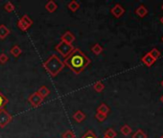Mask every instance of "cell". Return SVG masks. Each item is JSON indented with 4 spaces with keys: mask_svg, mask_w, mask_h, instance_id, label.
Here are the masks:
<instances>
[{
    "mask_svg": "<svg viewBox=\"0 0 163 138\" xmlns=\"http://www.w3.org/2000/svg\"><path fill=\"white\" fill-rule=\"evenodd\" d=\"M150 55L152 56V58L154 59V60H157L159 57H160V52L156 49V48H153L151 52H150Z\"/></svg>",
    "mask_w": 163,
    "mask_h": 138,
    "instance_id": "26",
    "label": "cell"
},
{
    "mask_svg": "<svg viewBox=\"0 0 163 138\" xmlns=\"http://www.w3.org/2000/svg\"><path fill=\"white\" fill-rule=\"evenodd\" d=\"M4 9H5V11H6L7 13H13V12L14 11L15 7H14V5L11 1H9V2H7V3L5 4Z\"/></svg>",
    "mask_w": 163,
    "mask_h": 138,
    "instance_id": "23",
    "label": "cell"
},
{
    "mask_svg": "<svg viewBox=\"0 0 163 138\" xmlns=\"http://www.w3.org/2000/svg\"><path fill=\"white\" fill-rule=\"evenodd\" d=\"M38 93L39 94V96L41 97V98H43V99H45L48 95L50 94V90H49V88H47L45 85H42V86H40L39 87V89L38 90Z\"/></svg>",
    "mask_w": 163,
    "mask_h": 138,
    "instance_id": "13",
    "label": "cell"
},
{
    "mask_svg": "<svg viewBox=\"0 0 163 138\" xmlns=\"http://www.w3.org/2000/svg\"><path fill=\"white\" fill-rule=\"evenodd\" d=\"M75 39H76L75 36L69 31H66L64 34H62V37H61V41L65 42V43H67V44H72V43L75 41Z\"/></svg>",
    "mask_w": 163,
    "mask_h": 138,
    "instance_id": "6",
    "label": "cell"
},
{
    "mask_svg": "<svg viewBox=\"0 0 163 138\" xmlns=\"http://www.w3.org/2000/svg\"><path fill=\"white\" fill-rule=\"evenodd\" d=\"M62 137L63 138H76V135H75V133L72 131H70V129H67V131H65L62 134Z\"/></svg>",
    "mask_w": 163,
    "mask_h": 138,
    "instance_id": "25",
    "label": "cell"
},
{
    "mask_svg": "<svg viewBox=\"0 0 163 138\" xmlns=\"http://www.w3.org/2000/svg\"><path fill=\"white\" fill-rule=\"evenodd\" d=\"M103 138H107V137H105V136H104V137H103Z\"/></svg>",
    "mask_w": 163,
    "mask_h": 138,
    "instance_id": "36",
    "label": "cell"
},
{
    "mask_svg": "<svg viewBox=\"0 0 163 138\" xmlns=\"http://www.w3.org/2000/svg\"><path fill=\"white\" fill-rule=\"evenodd\" d=\"M9 103V100L5 96V95L0 91V109H3L5 106Z\"/></svg>",
    "mask_w": 163,
    "mask_h": 138,
    "instance_id": "19",
    "label": "cell"
},
{
    "mask_svg": "<svg viewBox=\"0 0 163 138\" xmlns=\"http://www.w3.org/2000/svg\"><path fill=\"white\" fill-rule=\"evenodd\" d=\"M162 10H163V5H162Z\"/></svg>",
    "mask_w": 163,
    "mask_h": 138,
    "instance_id": "35",
    "label": "cell"
},
{
    "mask_svg": "<svg viewBox=\"0 0 163 138\" xmlns=\"http://www.w3.org/2000/svg\"><path fill=\"white\" fill-rule=\"evenodd\" d=\"M161 85H162V86H163V81H162V82H161Z\"/></svg>",
    "mask_w": 163,
    "mask_h": 138,
    "instance_id": "33",
    "label": "cell"
},
{
    "mask_svg": "<svg viewBox=\"0 0 163 138\" xmlns=\"http://www.w3.org/2000/svg\"><path fill=\"white\" fill-rule=\"evenodd\" d=\"M162 40H163V39H162Z\"/></svg>",
    "mask_w": 163,
    "mask_h": 138,
    "instance_id": "37",
    "label": "cell"
},
{
    "mask_svg": "<svg viewBox=\"0 0 163 138\" xmlns=\"http://www.w3.org/2000/svg\"><path fill=\"white\" fill-rule=\"evenodd\" d=\"M142 62H143V63H145L147 66H151V65H153L154 63V62H156V60H154L152 58V56L150 55V53H148V54H146L142 58Z\"/></svg>",
    "mask_w": 163,
    "mask_h": 138,
    "instance_id": "12",
    "label": "cell"
},
{
    "mask_svg": "<svg viewBox=\"0 0 163 138\" xmlns=\"http://www.w3.org/2000/svg\"><path fill=\"white\" fill-rule=\"evenodd\" d=\"M110 13L112 14L113 16H115L116 18H119V17H121L124 13H125V9L120 5V4H116L112 9L110 10Z\"/></svg>",
    "mask_w": 163,
    "mask_h": 138,
    "instance_id": "7",
    "label": "cell"
},
{
    "mask_svg": "<svg viewBox=\"0 0 163 138\" xmlns=\"http://www.w3.org/2000/svg\"><path fill=\"white\" fill-rule=\"evenodd\" d=\"M18 27L21 30V31H23V32H26L30 27H29V26L26 24V23H25L21 18L18 21Z\"/></svg>",
    "mask_w": 163,
    "mask_h": 138,
    "instance_id": "22",
    "label": "cell"
},
{
    "mask_svg": "<svg viewBox=\"0 0 163 138\" xmlns=\"http://www.w3.org/2000/svg\"><path fill=\"white\" fill-rule=\"evenodd\" d=\"M13 120V116L5 108L0 109V128H4L7 125H9Z\"/></svg>",
    "mask_w": 163,
    "mask_h": 138,
    "instance_id": "4",
    "label": "cell"
},
{
    "mask_svg": "<svg viewBox=\"0 0 163 138\" xmlns=\"http://www.w3.org/2000/svg\"><path fill=\"white\" fill-rule=\"evenodd\" d=\"M103 47L99 44V43H95L92 47H91V52L94 54V55H96V56H98V55H100L102 52H103Z\"/></svg>",
    "mask_w": 163,
    "mask_h": 138,
    "instance_id": "17",
    "label": "cell"
},
{
    "mask_svg": "<svg viewBox=\"0 0 163 138\" xmlns=\"http://www.w3.org/2000/svg\"><path fill=\"white\" fill-rule=\"evenodd\" d=\"M160 138H163V135H162V136H161V137H160Z\"/></svg>",
    "mask_w": 163,
    "mask_h": 138,
    "instance_id": "34",
    "label": "cell"
},
{
    "mask_svg": "<svg viewBox=\"0 0 163 138\" xmlns=\"http://www.w3.org/2000/svg\"><path fill=\"white\" fill-rule=\"evenodd\" d=\"M160 100H161V102H162V103H163V96H162V97H161V98H160Z\"/></svg>",
    "mask_w": 163,
    "mask_h": 138,
    "instance_id": "32",
    "label": "cell"
},
{
    "mask_svg": "<svg viewBox=\"0 0 163 138\" xmlns=\"http://www.w3.org/2000/svg\"><path fill=\"white\" fill-rule=\"evenodd\" d=\"M21 19H22L25 23H26V24L29 26V27H31V26L33 25V20L30 18V16H29L28 14H24V15H22V16H21Z\"/></svg>",
    "mask_w": 163,
    "mask_h": 138,
    "instance_id": "27",
    "label": "cell"
},
{
    "mask_svg": "<svg viewBox=\"0 0 163 138\" xmlns=\"http://www.w3.org/2000/svg\"><path fill=\"white\" fill-rule=\"evenodd\" d=\"M22 53V50L18 45H14L11 48L10 50V54H12V56H14V58H18L20 56V54Z\"/></svg>",
    "mask_w": 163,
    "mask_h": 138,
    "instance_id": "14",
    "label": "cell"
},
{
    "mask_svg": "<svg viewBox=\"0 0 163 138\" xmlns=\"http://www.w3.org/2000/svg\"><path fill=\"white\" fill-rule=\"evenodd\" d=\"M104 136L107 138H115L117 136V133L113 128H108L104 133Z\"/></svg>",
    "mask_w": 163,
    "mask_h": 138,
    "instance_id": "20",
    "label": "cell"
},
{
    "mask_svg": "<svg viewBox=\"0 0 163 138\" xmlns=\"http://www.w3.org/2000/svg\"><path fill=\"white\" fill-rule=\"evenodd\" d=\"M160 21H161V23L163 24V16L161 17V18H160Z\"/></svg>",
    "mask_w": 163,
    "mask_h": 138,
    "instance_id": "31",
    "label": "cell"
},
{
    "mask_svg": "<svg viewBox=\"0 0 163 138\" xmlns=\"http://www.w3.org/2000/svg\"><path fill=\"white\" fill-rule=\"evenodd\" d=\"M67 7H68V9H69L71 12L75 13V12H77L80 9V4L77 1H75V0H73V1H71L70 3H68Z\"/></svg>",
    "mask_w": 163,
    "mask_h": 138,
    "instance_id": "16",
    "label": "cell"
},
{
    "mask_svg": "<svg viewBox=\"0 0 163 138\" xmlns=\"http://www.w3.org/2000/svg\"><path fill=\"white\" fill-rule=\"evenodd\" d=\"M8 60H9V58H8V56L5 53H1V54H0V63H1V64H5V63H7Z\"/></svg>",
    "mask_w": 163,
    "mask_h": 138,
    "instance_id": "29",
    "label": "cell"
},
{
    "mask_svg": "<svg viewBox=\"0 0 163 138\" xmlns=\"http://www.w3.org/2000/svg\"><path fill=\"white\" fill-rule=\"evenodd\" d=\"M45 9L47 10V12L49 13H54L57 11V9H58V5L55 1H53V0H50V1H48L46 4H45Z\"/></svg>",
    "mask_w": 163,
    "mask_h": 138,
    "instance_id": "8",
    "label": "cell"
},
{
    "mask_svg": "<svg viewBox=\"0 0 163 138\" xmlns=\"http://www.w3.org/2000/svg\"><path fill=\"white\" fill-rule=\"evenodd\" d=\"M11 34V31L9 28H7L4 24H1L0 25V39H6L9 34Z\"/></svg>",
    "mask_w": 163,
    "mask_h": 138,
    "instance_id": "9",
    "label": "cell"
},
{
    "mask_svg": "<svg viewBox=\"0 0 163 138\" xmlns=\"http://www.w3.org/2000/svg\"><path fill=\"white\" fill-rule=\"evenodd\" d=\"M42 66L48 72V74L51 77H57L59 73L63 71V69L64 68V63L63 60L59 59L57 55H52L50 56L49 59H47L45 62L42 63Z\"/></svg>",
    "mask_w": 163,
    "mask_h": 138,
    "instance_id": "2",
    "label": "cell"
},
{
    "mask_svg": "<svg viewBox=\"0 0 163 138\" xmlns=\"http://www.w3.org/2000/svg\"><path fill=\"white\" fill-rule=\"evenodd\" d=\"M43 100L44 99L41 98L38 92H35V93L31 94L29 96V98H28V102L31 104V106L33 108H39L41 105V103L43 102Z\"/></svg>",
    "mask_w": 163,
    "mask_h": 138,
    "instance_id": "5",
    "label": "cell"
},
{
    "mask_svg": "<svg viewBox=\"0 0 163 138\" xmlns=\"http://www.w3.org/2000/svg\"><path fill=\"white\" fill-rule=\"evenodd\" d=\"M132 138H147V134H146L142 129H138L136 132L132 134Z\"/></svg>",
    "mask_w": 163,
    "mask_h": 138,
    "instance_id": "24",
    "label": "cell"
},
{
    "mask_svg": "<svg viewBox=\"0 0 163 138\" xmlns=\"http://www.w3.org/2000/svg\"><path fill=\"white\" fill-rule=\"evenodd\" d=\"M135 14L138 15V16H140V17H143V16H145L146 14H148V10L146 9L145 6L141 5V6H139V7L135 10Z\"/></svg>",
    "mask_w": 163,
    "mask_h": 138,
    "instance_id": "15",
    "label": "cell"
},
{
    "mask_svg": "<svg viewBox=\"0 0 163 138\" xmlns=\"http://www.w3.org/2000/svg\"><path fill=\"white\" fill-rule=\"evenodd\" d=\"M73 119L76 121L77 123H82L83 121L85 119V114L82 110H78L73 114Z\"/></svg>",
    "mask_w": 163,
    "mask_h": 138,
    "instance_id": "10",
    "label": "cell"
},
{
    "mask_svg": "<svg viewBox=\"0 0 163 138\" xmlns=\"http://www.w3.org/2000/svg\"><path fill=\"white\" fill-rule=\"evenodd\" d=\"M74 48L75 47L72 44H67V43L63 42V41L58 43V44L56 45V47H55L56 51L58 52L59 54H61L64 59L71 53V52L74 50Z\"/></svg>",
    "mask_w": 163,
    "mask_h": 138,
    "instance_id": "3",
    "label": "cell"
},
{
    "mask_svg": "<svg viewBox=\"0 0 163 138\" xmlns=\"http://www.w3.org/2000/svg\"><path fill=\"white\" fill-rule=\"evenodd\" d=\"M92 87L96 92H102L103 90L105 89V84L103 83L101 81H98V82H96L95 83L93 84Z\"/></svg>",
    "mask_w": 163,
    "mask_h": 138,
    "instance_id": "18",
    "label": "cell"
},
{
    "mask_svg": "<svg viewBox=\"0 0 163 138\" xmlns=\"http://www.w3.org/2000/svg\"><path fill=\"white\" fill-rule=\"evenodd\" d=\"M121 133L125 136H128V134H131L132 133V128L130 126H128V125H124L122 128H121Z\"/></svg>",
    "mask_w": 163,
    "mask_h": 138,
    "instance_id": "21",
    "label": "cell"
},
{
    "mask_svg": "<svg viewBox=\"0 0 163 138\" xmlns=\"http://www.w3.org/2000/svg\"><path fill=\"white\" fill-rule=\"evenodd\" d=\"M81 138H98V136L94 133L92 131H88V132H85Z\"/></svg>",
    "mask_w": 163,
    "mask_h": 138,
    "instance_id": "28",
    "label": "cell"
},
{
    "mask_svg": "<svg viewBox=\"0 0 163 138\" xmlns=\"http://www.w3.org/2000/svg\"><path fill=\"white\" fill-rule=\"evenodd\" d=\"M90 63V59L80 48H74V50L63 60L64 65L76 75L81 74Z\"/></svg>",
    "mask_w": 163,
    "mask_h": 138,
    "instance_id": "1",
    "label": "cell"
},
{
    "mask_svg": "<svg viewBox=\"0 0 163 138\" xmlns=\"http://www.w3.org/2000/svg\"><path fill=\"white\" fill-rule=\"evenodd\" d=\"M95 118L99 121V122H103V121H105L107 119V115L105 114H101V113H97L95 114Z\"/></svg>",
    "mask_w": 163,
    "mask_h": 138,
    "instance_id": "30",
    "label": "cell"
},
{
    "mask_svg": "<svg viewBox=\"0 0 163 138\" xmlns=\"http://www.w3.org/2000/svg\"><path fill=\"white\" fill-rule=\"evenodd\" d=\"M97 113H101V114H105L108 116V112H109V108L106 105V104H101V105L97 108Z\"/></svg>",
    "mask_w": 163,
    "mask_h": 138,
    "instance_id": "11",
    "label": "cell"
}]
</instances>
